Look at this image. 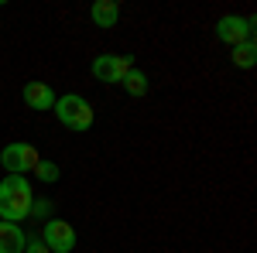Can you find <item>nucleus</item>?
<instances>
[{"mask_svg":"<svg viewBox=\"0 0 257 253\" xmlns=\"http://www.w3.org/2000/svg\"><path fill=\"white\" fill-rule=\"evenodd\" d=\"M31 202H35V192L24 175H7L0 181V219L4 222L21 226V219L31 215Z\"/></svg>","mask_w":257,"mask_h":253,"instance_id":"1","label":"nucleus"},{"mask_svg":"<svg viewBox=\"0 0 257 253\" xmlns=\"http://www.w3.org/2000/svg\"><path fill=\"white\" fill-rule=\"evenodd\" d=\"M55 117H59L62 127H69V130H76V134H82V130H89L93 127V106H89V99H82L79 93H65V96H55Z\"/></svg>","mask_w":257,"mask_h":253,"instance_id":"2","label":"nucleus"},{"mask_svg":"<svg viewBox=\"0 0 257 253\" xmlns=\"http://www.w3.org/2000/svg\"><path fill=\"white\" fill-rule=\"evenodd\" d=\"M38 161H41L38 151H35L31 144H24V140L7 144V147L0 151V164H4V171H7V175H28Z\"/></svg>","mask_w":257,"mask_h":253,"instance_id":"3","label":"nucleus"},{"mask_svg":"<svg viewBox=\"0 0 257 253\" xmlns=\"http://www.w3.org/2000/svg\"><path fill=\"white\" fill-rule=\"evenodd\" d=\"M216 38L230 48H237L243 41H254V21L250 18H237V14H226L216 21Z\"/></svg>","mask_w":257,"mask_h":253,"instance_id":"4","label":"nucleus"},{"mask_svg":"<svg viewBox=\"0 0 257 253\" xmlns=\"http://www.w3.org/2000/svg\"><path fill=\"white\" fill-rule=\"evenodd\" d=\"M41 243H45L52 253H72V246H76V229H72L65 219H48V222H45Z\"/></svg>","mask_w":257,"mask_h":253,"instance_id":"5","label":"nucleus"},{"mask_svg":"<svg viewBox=\"0 0 257 253\" xmlns=\"http://www.w3.org/2000/svg\"><path fill=\"white\" fill-rule=\"evenodd\" d=\"M134 69V59L131 55H96L93 59V76L99 82H120Z\"/></svg>","mask_w":257,"mask_h":253,"instance_id":"6","label":"nucleus"},{"mask_svg":"<svg viewBox=\"0 0 257 253\" xmlns=\"http://www.w3.org/2000/svg\"><path fill=\"white\" fill-rule=\"evenodd\" d=\"M21 96H24V103H28L31 110H52V106H55V93H52L48 82H24Z\"/></svg>","mask_w":257,"mask_h":253,"instance_id":"7","label":"nucleus"},{"mask_svg":"<svg viewBox=\"0 0 257 253\" xmlns=\"http://www.w3.org/2000/svg\"><path fill=\"white\" fill-rule=\"evenodd\" d=\"M24 243H28V236L18 222L0 219V253H24Z\"/></svg>","mask_w":257,"mask_h":253,"instance_id":"8","label":"nucleus"},{"mask_svg":"<svg viewBox=\"0 0 257 253\" xmlns=\"http://www.w3.org/2000/svg\"><path fill=\"white\" fill-rule=\"evenodd\" d=\"M89 18H93V24H96V28H117L120 7L113 4V0H96V4L89 7Z\"/></svg>","mask_w":257,"mask_h":253,"instance_id":"9","label":"nucleus"},{"mask_svg":"<svg viewBox=\"0 0 257 253\" xmlns=\"http://www.w3.org/2000/svg\"><path fill=\"white\" fill-rule=\"evenodd\" d=\"M230 62H233L237 69H254V65H257V45H254V41L237 45V48H233V55H230Z\"/></svg>","mask_w":257,"mask_h":253,"instance_id":"10","label":"nucleus"},{"mask_svg":"<svg viewBox=\"0 0 257 253\" xmlns=\"http://www.w3.org/2000/svg\"><path fill=\"white\" fill-rule=\"evenodd\" d=\"M120 86L127 89V96H144V93H148V76H144L141 69H131L127 76L120 79Z\"/></svg>","mask_w":257,"mask_h":253,"instance_id":"11","label":"nucleus"},{"mask_svg":"<svg viewBox=\"0 0 257 253\" xmlns=\"http://www.w3.org/2000/svg\"><path fill=\"white\" fill-rule=\"evenodd\" d=\"M31 171H35V178H38V181H48V185L62 178V171H59V164H55V161H38Z\"/></svg>","mask_w":257,"mask_h":253,"instance_id":"12","label":"nucleus"},{"mask_svg":"<svg viewBox=\"0 0 257 253\" xmlns=\"http://www.w3.org/2000/svg\"><path fill=\"white\" fill-rule=\"evenodd\" d=\"M52 212V202H48V198H35V202H31V215H35V219H45V215Z\"/></svg>","mask_w":257,"mask_h":253,"instance_id":"13","label":"nucleus"},{"mask_svg":"<svg viewBox=\"0 0 257 253\" xmlns=\"http://www.w3.org/2000/svg\"><path fill=\"white\" fill-rule=\"evenodd\" d=\"M24 253H52V250L41 243V236H28V243H24Z\"/></svg>","mask_w":257,"mask_h":253,"instance_id":"14","label":"nucleus"}]
</instances>
